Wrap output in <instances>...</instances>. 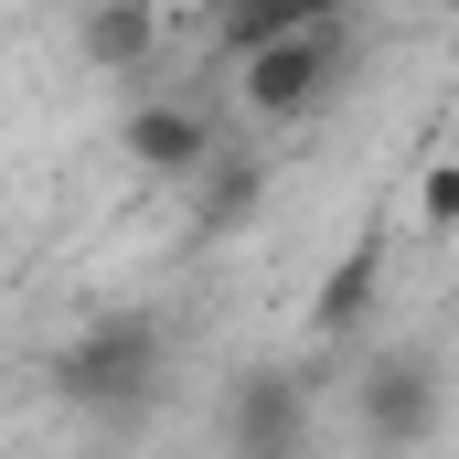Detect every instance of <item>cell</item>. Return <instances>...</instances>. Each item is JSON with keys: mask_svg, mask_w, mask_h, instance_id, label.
Masks as SVG:
<instances>
[{"mask_svg": "<svg viewBox=\"0 0 459 459\" xmlns=\"http://www.w3.org/2000/svg\"><path fill=\"white\" fill-rule=\"evenodd\" d=\"M160 374H171V332L150 310H108V321H86L54 352V395L86 406V417H139L160 395Z\"/></svg>", "mask_w": 459, "mask_h": 459, "instance_id": "1", "label": "cell"}, {"mask_svg": "<svg viewBox=\"0 0 459 459\" xmlns=\"http://www.w3.org/2000/svg\"><path fill=\"white\" fill-rule=\"evenodd\" d=\"M342 54H352V22H321V32H267L256 54H235V108L256 117V128H289V117H310L321 97H332Z\"/></svg>", "mask_w": 459, "mask_h": 459, "instance_id": "2", "label": "cell"}, {"mask_svg": "<svg viewBox=\"0 0 459 459\" xmlns=\"http://www.w3.org/2000/svg\"><path fill=\"white\" fill-rule=\"evenodd\" d=\"M117 150H128L139 182H193V171L225 150V128L193 108V97H139V108L117 117Z\"/></svg>", "mask_w": 459, "mask_h": 459, "instance_id": "3", "label": "cell"}, {"mask_svg": "<svg viewBox=\"0 0 459 459\" xmlns=\"http://www.w3.org/2000/svg\"><path fill=\"white\" fill-rule=\"evenodd\" d=\"M352 417H363V438H438V374L417 363V352H374L363 374H352Z\"/></svg>", "mask_w": 459, "mask_h": 459, "instance_id": "4", "label": "cell"}, {"mask_svg": "<svg viewBox=\"0 0 459 459\" xmlns=\"http://www.w3.org/2000/svg\"><path fill=\"white\" fill-rule=\"evenodd\" d=\"M225 438H235V449H289V438H310V374H278V363L235 374Z\"/></svg>", "mask_w": 459, "mask_h": 459, "instance_id": "5", "label": "cell"}, {"mask_svg": "<svg viewBox=\"0 0 459 459\" xmlns=\"http://www.w3.org/2000/svg\"><path fill=\"white\" fill-rule=\"evenodd\" d=\"M374 289H385V235H352L310 289V342H352L374 321Z\"/></svg>", "mask_w": 459, "mask_h": 459, "instance_id": "6", "label": "cell"}, {"mask_svg": "<svg viewBox=\"0 0 459 459\" xmlns=\"http://www.w3.org/2000/svg\"><path fill=\"white\" fill-rule=\"evenodd\" d=\"M160 11H171V0H97V11L75 22V54H86L97 75H150V65H160Z\"/></svg>", "mask_w": 459, "mask_h": 459, "instance_id": "7", "label": "cell"}, {"mask_svg": "<svg viewBox=\"0 0 459 459\" xmlns=\"http://www.w3.org/2000/svg\"><path fill=\"white\" fill-rule=\"evenodd\" d=\"M193 193H204V204H193V214H204V235H235L246 214H256V193H267V171H256V160H235V150H214V160L193 171Z\"/></svg>", "mask_w": 459, "mask_h": 459, "instance_id": "8", "label": "cell"}, {"mask_svg": "<svg viewBox=\"0 0 459 459\" xmlns=\"http://www.w3.org/2000/svg\"><path fill=\"white\" fill-rule=\"evenodd\" d=\"M417 225L459 235V160H428V171H417Z\"/></svg>", "mask_w": 459, "mask_h": 459, "instance_id": "9", "label": "cell"}, {"mask_svg": "<svg viewBox=\"0 0 459 459\" xmlns=\"http://www.w3.org/2000/svg\"><path fill=\"white\" fill-rule=\"evenodd\" d=\"M289 32H321V22H352V0H278Z\"/></svg>", "mask_w": 459, "mask_h": 459, "instance_id": "10", "label": "cell"}, {"mask_svg": "<svg viewBox=\"0 0 459 459\" xmlns=\"http://www.w3.org/2000/svg\"><path fill=\"white\" fill-rule=\"evenodd\" d=\"M0 267H11V214H0Z\"/></svg>", "mask_w": 459, "mask_h": 459, "instance_id": "11", "label": "cell"}, {"mask_svg": "<svg viewBox=\"0 0 459 459\" xmlns=\"http://www.w3.org/2000/svg\"><path fill=\"white\" fill-rule=\"evenodd\" d=\"M428 11H449V22H459V0H428Z\"/></svg>", "mask_w": 459, "mask_h": 459, "instance_id": "12", "label": "cell"}]
</instances>
